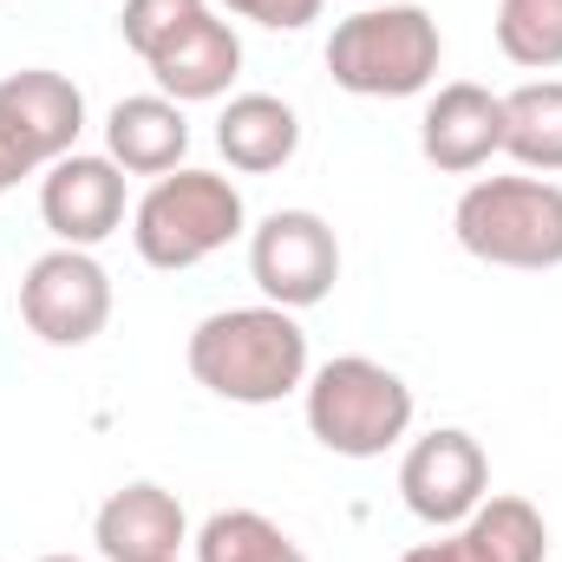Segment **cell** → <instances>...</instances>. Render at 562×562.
Returning <instances> with one entry per match:
<instances>
[{
    "instance_id": "1",
    "label": "cell",
    "mask_w": 562,
    "mask_h": 562,
    "mask_svg": "<svg viewBox=\"0 0 562 562\" xmlns=\"http://www.w3.org/2000/svg\"><path fill=\"white\" fill-rule=\"evenodd\" d=\"M190 380L229 406H276L288 393L307 386V334L301 321L276 307V301H256V307H216L190 327Z\"/></svg>"
},
{
    "instance_id": "2",
    "label": "cell",
    "mask_w": 562,
    "mask_h": 562,
    "mask_svg": "<svg viewBox=\"0 0 562 562\" xmlns=\"http://www.w3.org/2000/svg\"><path fill=\"white\" fill-rule=\"evenodd\" d=\"M451 236L471 262L491 269H524V276L562 269V183L530 170L477 177L451 210Z\"/></svg>"
},
{
    "instance_id": "3",
    "label": "cell",
    "mask_w": 562,
    "mask_h": 562,
    "mask_svg": "<svg viewBox=\"0 0 562 562\" xmlns=\"http://www.w3.org/2000/svg\"><path fill=\"white\" fill-rule=\"evenodd\" d=\"M438 59H445V33L413 0L360 7L327 40V72L353 99H419L438 79Z\"/></svg>"
},
{
    "instance_id": "4",
    "label": "cell",
    "mask_w": 562,
    "mask_h": 562,
    "mask_svg": "<svg viewBox=\"0 0 562 562\" xmlns=\"http://www.w3.org/2000/svg\"><path fill=\"white\" fill-rule=\"evenodd\" d=\"M243 229H249L243 190L223 170H190V164L157 177L138 196V210H132V243H138L144 262L164 269V276H183V269L210 262Z\"/></svg>"
},
{
    "instance_id": "5",
    "label": "cell",
    "mask_w": 562,
    "mask_h": 562,
    "mask_svg": "<svg viewBox=\"0 0 562 562\" xmlns=\"http://www.w3.org/2000/svg\"><path fill=\"white\" fill-rule=\"evenodd\" d=\"M301 413L314 445H327L334 458H386L413 431V386L367 353H340L307 373Z\"/></svg>"
},
{
    "instance_id": "6",
    "label": "cell",
    "mask_w": 562,
    "mask_h": 562,
    "mask_svg": "<svg viewBox=\"0 0 562 562\" xmlns=\"http://www.w3.org/2000/svg\"><path fill=\"white\" fill-rule=\"evenodd\" d=\"M86 92L53 66H20L0 79V157L13 177H33L79 150Z\"/></svg>"
},
{
    "instance_id": "7",
    "label": "cell",
    "mask_w": 562,
    "mask_h": 562,
    "mask_svg": "<svg viewBox=\"0 0 562 562\" xmlns=\"http://www.w3.org/2000/svg\"><path fill=\"white\" fill-rule=\"evenodd\" d=\"M249 276L262 288V301H276L288 314L321 307L340 281V236L327 216L314 210H276L249 229Z\"/></svg>"
},
{
    "instance_id": "8",
    "label": "cell",
    "mask_w": 562,
    "mask_h": 562,
    "mask_svg": "<svg viewBox=\"0 0 562 562\" xmlns=\"http://www.w3.org/2000/svg\"><path fill=\"white\" fill-rule=\"evenodd\" d=\"M20 321L46 347H86L112 321V276L92 249H46L20 281Z\"/></svg>"
},
{
    "instance_id": "9",
    "label": "cell",
    "mask_w": 562,
    "mask_h": 562,
    "mask_svg": "<svg viewBox=\"0 0 562 562\" xmlns=\"http://www.w3.org/2000/svg\"><path fill=\"white\" fill-rule=\"evenodd\" d=\"M400 497H406V510L419 524L458 530L491 497V458H484V445L471 431H458V425H438V431L413 438L406 458H400Z\"/></svg>"
},
{
    "instance_id": "10",
    "label": "cell",
    "mask_w": 562,
    "mask_h": 562,
    "mask_svg": "<svg viewBox=\"0 0 562 562\" xmlns=\"http://www.w3.org/2000/svg\"><path fill=\"white\" fill-rule=\"evenodd\" d=\"M40 216L59 236V249H99L125 223V170L112 157H92V150H72V157L46 164Z\"/></svg>"
},
{
    "instance_id": "11",
    "label": "cell",
    "mask_w": 562,
    "mask_h": 562,
    "mask_svg": "<svg viewBox=\"0 0 562 562\" xmlns=\"http://www.w3.org/2000/svg\"><path fill=\"white\" fill-rule=\"evenodd\" d=\"M419 150L431 170L445 177H471L504 150V92L477 86V79H451L431 92L419 119Z\"/></svg>"
},
{
    "instance_id": "12",
    "label": "cell",
    "mask_w": 562,
    "mask_h": 562,
    "mask_svg": "<svg viewBox=\"0 0 562 562\" xmlns=\"http://www.w3.org/2000/svg\"><path fill=\"white\" fill-rule=\"evenodd\" d=\"M92 543H99L105 562H177V550L190 543V517H183L177 491L138 477V484H125L99 504Z\"/></svg>"
},
{
    "instance_id": "13",
    "label": "cell",
    "mask_w": 562,
    "mask_h": 562,
    "mask_svg": "<svg viewBox=\"0 0 562 562\" xmlns=\"http://www.w3.org/2000/svg\"><path fill=\"white\" fill-rule=\"evenodd\" d=\"M150 79H157V92L164 99H177V105H210V99H223L229 86H236V72H243V40H236V26L216 13V7H203L177 40H164L150 59Z\"/></svg>"
},
{
    "instance_id": "14",
    "label": "cell",
    "mask_w": 562,
    "mask_h": 562,
    "mask_svg": "<svg viewBox=\"0 0 562 562\" xmlns=\"http://www.w3.org/2000/svg\"><path fill=\"white\" fill-rule=\"evenodd\" d=\"M183 150H190V119H183L177 99L138 92V99L112 105V119H105V157L125 177H170V170H183Z\"/></svg>"
},
{
    "instance_id": "15",
    "label": "cell",
    "mask_w": 562,
    "mask_h": 562,
    "mask_svg": "<svg viewBox=\"0 0 562 562\" xmlns=\"http://www.w3.org/2000/svg\"><path fill=\"white\" fill-rule=\"evenodd\" d=\"M216 150L229 157V170L243 177H269L281 164H294L301 150V119L276 92H236L216 119Z\"/></svg>"
},
{
    "instance_id": "16",
    "label": "cell",
    "mask_w": 562,
    "mask_h": 562,
    "mask_svg": "<svg viewBox=\"0 0 562 562\" xmlns=\"http://www.w3.org/2000/svg\"><path fill=\"white\" fill-rule=\"evenodd\" d=\"M504 157L530 177L562 170V79H530L504 92Z\"/></svg>"
},
{
    "instance_id": "17",
    "label": "cell",
    "mask_w": 562,
    "mask_h": 562,
    "mask_svg": "<svg viewBox=\"0 0 562 562\" xmlns=\"http://www.w3.org/2000/svg\"><path fill=\"white\" fill-rule=\"evenodd\" d=\"M471 562H543L550 550V524H543V510L530 504V497H484L458 530H451Z\"/></svg>"
},
{
    "instance_id": "18",
    "label": "cell",
    "mask_w": 562,
    "mask_h": 562,
    "mask_svg": "<svg viewBox=\"0 0 562 562\" xmlns=\"http://www.w3.org/2000/svg\"><path fill=\"white\" fill-rule=\"evenodd\" d=\"M196 562H307V557L262 510H216L196 530Z\"/></svg>"
},
{
    "instance_id": "19",
    "label": "cell",
    "mask_w": 562,
    "mask_h": 562,
    "mask_svg": "<svg viewBox=\"0 0 562 562\" xmlns=\"http://www.w3.org/2000/svg\"><path fill=\"white\" fill-rule=\"evenodd\" d=\"M497 53L524 72L562 66V0H497Z\"/></svg>"
},
{
    "instance_id": "20",
    "label": "cell",
    "mask_w": 562,
    "mask_h": 562,
    "mask_svg": "<svg viewBox=\"0 0 562 562\" xmlns=\"http://www.w3.org/2000/svg\"><path fill=\"white\" fill-rule=\"evenodd\" d=\"M210 0H125V13H119V33H125V46L150 59L164 40H177L196 13H203Z\"/></svg>"
},
{
    "instance_id": "21",
    "label": "cell",
    "mask_w": 562,
    "mask_h": 562,
    "mask_svg": "<svg viewBox=\"0 0 562 562\" xmlns=\"http://www.w3.org/2000/svg\"><path fill=\"white\" fill-rule=\"evenodd\" d=\"M216 7L236 20H256L269 33H301L307 20H321V0H216Z\"/></svg>"
},
{
    "instance_id": "22",
    "label": "cell",
    "mask_w": 562,
    "mask_h": 562,
    "mask_svg": "<svg viewBox=\"0 0 562 562\" xmlns=\"http://www.w3.org/2000/svg\"><path fill=\"white\" fill-rule=\"evenodd\" d=\"M400 562H471V550H464V543H458V537L445 530L438 543H419V550H406Z\"/></svg>"
},
{
    "instance_id": "23",
    "label": "cell",
    "mask_w": 562,
    "mask_h": 562,
    "mask_svg": "<svg viewBox=\"0 0 562 562\" xmlns=\"http://www.w3.org/2000/svg\"><path fill=\"white\" fill-rule=\"evenodd\" d=\"M13 183H20V177H13V170H7V157H0V196H7Z\"/></svg>"
},
{
    "instance_id": "24",
    "label": "cell",
    "mask_w": 562,
    "mask_h": 562,
    "mask_svg": "<svg viewBox=\"0 0 562 562\" xmlns=\"http://www.w3.org/2000/svg\"><path fill=\"white\" fill-rule=\"evenodd\" d=\"M40 562H86V557H40Z\"/></svg>"
}]
</instances>
